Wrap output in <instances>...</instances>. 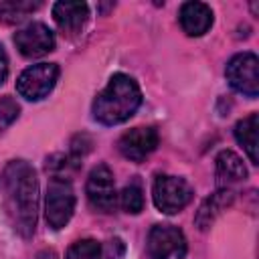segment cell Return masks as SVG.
Instances as JSON below:
<instances>
[{
  "instance_id": "5",
  "label": "cell",
  "mask_w": 259,
  "mask_h": 259,
  "mask_svg": "<svg viewBox=\"0 0 259 259\" xmlns=\"http://www.w3.org/2000/svg\"><path fill=\"white\" fill-rule=\"evenodd\" d=\"M59 79V67L55 63H38L24 69L16 81V91L28 101L45 99Z\"/></svg>"
},
{
  "instance_id": "11",
  "label": "cell",
  "mask_w": 259,
  "mask_h": 259,
  "mask_svg": "<svg viewBox=\"0 0 259 259\" xmlns=\"http://www.w3.org/2000/svg\"><path fill=\"white\" fill-rule=\"evenodd\" d=\"M53 18L65 36H75L89 18V6L85 2H57L53 6Z\"/></svg>"
},
{
  "instance_id": "16",
  "label": "cell",
  "mask_w": 259,
  "mask_h": 259,
  "mask_svg": "<svg viewBox=\"0 0 259 259\" xmlns=\"http://www.w3.org/2000/svg\"><path fill=\"white\" fill-rule=\"evenodd\" d=\"M40 4L38 2H28V0H10V2H0V22L4 24H14L24 20L30 12H34Z\"/></svg>"
},
{
  "instance_id": "4",
  "label": "cell",
  "mask_w": 259,
  "mask_h": 259,
  "mask_svg": "<svg viewBox=\"0 0 259 259\" xmlns=\"http://www.w3.org/2000/svg\"><path fill=\"white\" fill-rule=\"evenodd\" d=\"M152 198L158 210L166 214L180 212L192 200V186L178 176L158 174L152 184Z\"/></svg>"
},
{
  "instance_id": "19",
  "label": "cell",
  "mask_w": 259,
  "mask_h": 259,
  "mask_svg": "<svg viewBox=\"0 0 259 259\" xmlns=\"http://www.w3.org/2000/svg\"><path fill=\"white\" fill-rule=\"evenodd\" d=\"M18 113H20V107L12 97H8V95L0 97V127L10 125L18 117Z\"/></svg>"
},
{
  "instance_id": "1",
  "label": "cell",
  "mask_w": 259,
  "mask_h": 259,
  "mask_svg": "<svg viewBox=\"0 0 259 259\" xmlns=\"http://www.w3.org/2000/svg\"><path fill=\"white\" fill-rule=\"evenodd\" d=\"M4 208L14 231L30 239L38 219V178L26 160H12L2 172Z\"/></svg>"
},
{
  "instance_id": "7",
  "label": "cell",
  "mask_w": 259,
  "mask_h": 259,
  "mask_svg": "<svg viewBox=\"0 0 259 259\" xmlns=\"http://www.w3.org/2000/svg\"><path fill=\"white\" fill-rule=\"evenodd\" d=\"M148 255L150 259H184V233L174 225H154L148 235Z\"/></svg>"
},
{
  "instance_id": "8",
  "label": "cell",
  "mask_w": 259,
  "mask_h": 259,
  "mask_svg": "<svg viewBox=\"0 0 259 259\" xmlns=\"http://www.w3.org/2000/svg\"><path fill=\"white\" fill-rule=\"evenodd\" d=\"M87 200L99 212H111L117 202L113 172L107 164H99L89 172L87 178Z\"/></svg>"
},
{
  "instance_id": "17",
  "label": "cell",
  "mask_w": 259,
  "mask_h": 259,
  "mask_svg": "<svg viewBox=\"0 0 259 259\" xmlns=\"http://www.w3.org/2000/svg\"><path fill=\"white\" fill-rule=\"evenodd\" d=\"M119 204L130 214L142 212V208H144V190H142V186H140L138 180H134V182H130V184H125L121 188V192H119Z\"/></svg>"
},
{
  "instance_id": "15",
  "label": "cell",
  "mask_w": 259,
  "mask_h": 259,
  "mask_svg": "<svg viewBox=\"0 0 259 259\" xmlns=\"http://www.w3.org/2000/svg\"><path fill=\"white\" fill-rule=\"evenodd\" d=\"M257 130H259V115L257 113H249L247 117H243L235 125V138L243 146V150L247 152L251 164H259V158H257Z\"/></svg>"
},
{
  "instance_id": "9",
  "label": "cell",
  "mask_w": 259,
  "mask_h": 259,
  "mask_svg": "<svg viewBox=\"0 0 259 259\" xmlns=\"http://www.w3.org/2000/svg\"><path fill=\"white\" fill-rule=\"evenodd\" d=\"M14 45L18 53L26 59H38L55 49V34L45 22H30L16 30Z\"/></svg>"
},
{
  "instance_id": "3",
  "label": "cell",
  "mask_w": 259,
  "mask_h": 259,
  "mask_svg": "<svg viewBox=\"0 0 259 259\" xmlns=\"http://www.w3.org/2000/svg\"><path fill=\"white\" fill-rule=\"evenodd\" d=\"M75 212V192L65 176H53L47 186L45 217L51 229H63Z\"/></svg>"
},
{
  "instance_id": "14",
  "label": "cell",
  "mask_w": 259,
  "mask_h": 259,
  "mask_svg": "<svg viewBox=\"0 0 259 259\" xmlns=\"http://www.w3.org/2000/svg\"><path fill=\"white\" fill-rule=\"evenodd\" d=\"M231 202H233V190H229V188H219L214 194H210L208 198H204V202L198 206V212H196V217H194L196 227H198L200 231L208 229V227L214 223V219H217L227 206H231Z\"/></svg>"
},
{
  "instance_id": "13",
  "label": "cell",
  "mask_w": 259,
  "mask_h": 259,
  "mask_svg": "<svg viewBox=\"0 0 259 259\" xmlns=\"http://www.w3.org/2000/svg\"><path fill=\"white\" fill-rule=\"evenodd\" d=\"M214 162H217L214 176H217V186L219 188H229L231 190L233 184H239L247 178V168L235 152L223 150V152H219Z\"/></svg>"
},
{
  "instance_id": "12",
  "label": "cell",
  "mask_w": 259,
  "mask_h": 259,
  "mask_svg": "<svg viewBox=\"0 0 259 259\" xmlns=\"http://www.w3.org/2000/svg\"><path fill=\"white\" fill-rule=\"evenodd\" d=\"M178 20L188 36H202L212 26V10L204 2H184L180 6Z\"/></svg>"
},
{
  "instance_id": "6",
  "label": "cell",
  "mask_w": 259,
  "mask_h": 259,
  "mask_svg": "<svg viewBox=\"0 0 259 259\" xmlns=\"http://www.w3.org/2000/svg\"><path fill=\"white\" fill-rule=\"evenodd\" d=\"M257 67H259V61L255 53H239L227 63V69H225L227 81L235 91L255 99L259 93Z\"/></svg>"
},
{
  "instance_id": "10",
  "label": "cell",
  "mask_w": 259,
  "mask_h": 259,
  "mask_svg": "<svg viewBox=\"0 0 259 259\" xmlns=\"http://www.w3.org/2000/svg\"><path fill=\"white\" fill-rule=\"evenodd\" d=\"M156 146H158V132L152 125H146V127L140 125V127L127 130L117 142L121 156L132 162H144L156 150Z\"/></svg>"
},
{
  "instance_id": "18",
  "label": "cell",
  "mask_w": 259,
  "mask_h": 259,
  "mask_svg": "<svg viewBox=\"0 0 259 259\" xmlns=\"http://www.w3.org/2000/svg\"><path fill=\"white\" fill-rule=\"evenodd\" d=\"M65 259H103V249L93 239H81L67 249Z\"/></svg>"
},
{
  "instance_id": "20",
  "label": "cell",
  "mask_w": 259,
  "mask_h": 259,
  "mask_svg": "<svg viewBox=\"0 0 259 259\" xmlns=\"http://www.w3.org/2000/svg\"><path fill=\"white\" fill-rule=\"evenodd\" d=\"M6 77H8V57H6L4 47L0 45V85L6 81Z\"/></svg>"
},
{
  "instance_id": "2",
  "label": "cell",
  "mask_w": 259,
  "mask_h": 259,
  "mask_svg": "<svg viewBox=\"0 0 259 259\" xmlns=\"http://www.w3.org/2000/svg\"><path fill=\"white\" fill-rule=\"evenodd\" d=\"M142 103V91L134 77L115 73L93 101V117L103 125H117L130 119Z\"/></svg>"
}]
</instances>
